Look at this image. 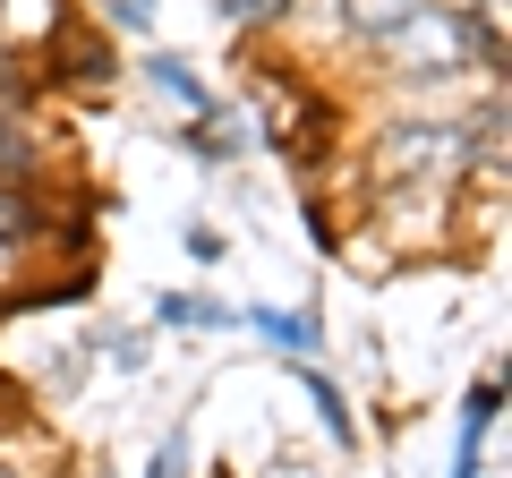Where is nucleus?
Returning <instances> with one entry per match:
<instances>
[{
	"label": "nucleus",
	"mask_w": 512,
	"mask_h": 478,
	"mask_svg": "<svg viewBox=\"0 0 512 478\" xmlns=\"http://www.w3.org/2000/svg\"><path fill=\"white\" fill-rule=\"evenodd\" d=\"M393 60H402V77H453V69H470V52L495 69V26H478V18H453V9H410L402 26H393Z\"/></svg>",
	"instance_id": "obj_1"
},
{
	"label": "nucleus",
	"mask_w": 512,
	"mask_h": 478,
	"mask_svg": "<svg viewBox=\"0 0 512 478\" xmlns=\"http://www.w3.org/2000/svg\"><path fill=\"white\" fill-rule=\"evenodd\" d=\"M103 359L111 368H146V333H103Z\"/></svg>",
	"instance_id": "obj_9"
},
{
	"label": "nucleus",
	"mask_w": 512,
	"mask_h": 478,
	"mask_svg": "<svg viewBox=\"0 0 512 478\" xmlns=\"http://www.w3.org/2000/svg\"><path fill=\"white\" fill-rule=\"evenodd\" d=\"M163 325H231V308H222V299H188V291H171V299H163Z\"/></svg>",
	"instance_id": "obj_6"
},
{
	"label": "nucleus",
	"mask_w": 512,
	"mask_h": 478,
	"mask_svg": "<svg viewBox=\"0 0 512 478\" xmlns=\"http://www.w3.org/2000/svg\"><path fill=\"white\" fill-rule=\"evenodd\" d=\"M248 325L265 333L274 350H291V359H308V350H316V316H308V308H282V316H274V308H256Z\"/></svg>",
	"instance_id": "obj_2"
},
{
	"label": "nucleus",
	"mask_w": 512,
	"mask_h": 478,
	"mask_svg": "<svg viewBox=\"0 0 512 478\" xmlns=\"http://www.w3.org/2000/svg\"><path fill=\"white\" fill-rule=\"evenodd\" d=\"M265 478H316V470H299V461H282V470H265Z\"/></svg>",
	"instance_id": "obj_13"
},
{
	"label": "nucleus",
	"mask_w": 512,
	"mask_h": 478,
	"mask_svg": "<svg viewBox=\"0 0 512 478\" xmlns=\"http://www.w3.org/2000/svg\"><path fill=\"white\" fill-rule=\"evenodd\" d=\"M146 478H188V436H163V453H154Z\"/></svg>",
	"instance_id": "obj_10"
},
{
	"label": "nucleus",
	"mask_w": 512,
	"mask_h": 478,
	"mask_svg": "<svg viewBox=\"0 0 512 478\" xmlns=\"http://www.w3.org/2000/svg\"><path fill=\"white\" fill-rule=\"evenodd\" d=\"M308 393H316V410H325V427H333V436H342V444L359 436V427H350V402H342V393L325 385V376H308Z\"/></svg>",
	"instance_id": "obj_8"
},
{
	"label": "nucleus",
	"mask_w": 512,
	"mask_h": 478,
	"mask_svg": "<svg viewBox=\"0 0 512 478\" xmlns=\"http://www.w3.org/2000/svg\"><path fill=\"white\" fill-rule=\"evenodd\" d=\"M103 9H111V26H137V35L154 26V0H103Z\"/></svg>",
	"instance_id": "obj_11"
},
{
	"label": "nucleus",
	"mask_w": 512,
	"mask_h": 478,
	"mask_svg": "<svg viewBox=\"0 0 512 478\" xmlns=\"http://www.w3.org/2000/svg\"><path fill=\"white\" fill-rule=\"evenodd\" d=\"M222 9H231V18H282L291 0H222Z\"/></svg>",
	"instance_id": "obj_12"
},
{
	"label": "nucleus",
	"mask_w": 512,
	"mask_h": 478,
	"mask_svg": "<svg viewBox=\"0 0 512 478\" xmlns=\"http://www.w3.org/2000/svg\"><path fill=\"white\" fill-rule=\"evenodd\" d=\"M26 171H35V146H26L18 120H0V180H18V188H26Z\"/></svg>",
	"instance_id": "obj_7"
},
{
	"label": "nucleus",
	"mask_w": 512,
	"mask_h": 478,
	"mask_svg": "<svg viewBox=\"0 0 512 478\" xmlns=\"http://www.w3.org/2000/svg\"><path fill=\"white\" fill-rule=\"evenodd\" d=\"M0 478H18V470H0Z\"/></svg>",
	"instance_id": "obj_14"
},
{
	"label": "nucleus",
	"mask_w": 512,
	"mask_h": 478,
	"mask_svg": "<svg viewBox=\"0 0 512 478\" xmlns=\"http://www.w3.org/2000/svg\"><path fill=\"white\" fill-rule=\"evenodd\" d=\"M146 86H154V94H171V103H188V111H197V120H205V86H197V77H188V60L154 52V60H146Z\"/></svg>",
	"instance_id": "obj_4"
},
{
	"label": "nucleus",
	"mask_w": 512,
	"mask_h": 478,
	"mask_svg": "<svg viewBox=\"0 0 512 478\" xmlns=\"http://www.w3.org/2000/svg\"><path fill=\"white\" fill-rule=\"evenodd\" d=\"M487 427H495V376L470 393V419H461V453H453V478H478V444H487Z\"/></svg>",
	"instance_id": "obj_3"
},
{
	"label": "nucleus",
	"mask_w": 512,
	"mask_h": 478,
	"mask_svg": "<svg viewBox=\"0 0 512 478\" xmlns=\"http://www.w3.org/2000/svg\"><path fill=\"white\" fill-rule=\"evenodd\" d=\"M410 9H419V0H342V18L359 26V35H393Z\"/></svg>",
	"instance_id": "obj_5"
}]
</instances>
